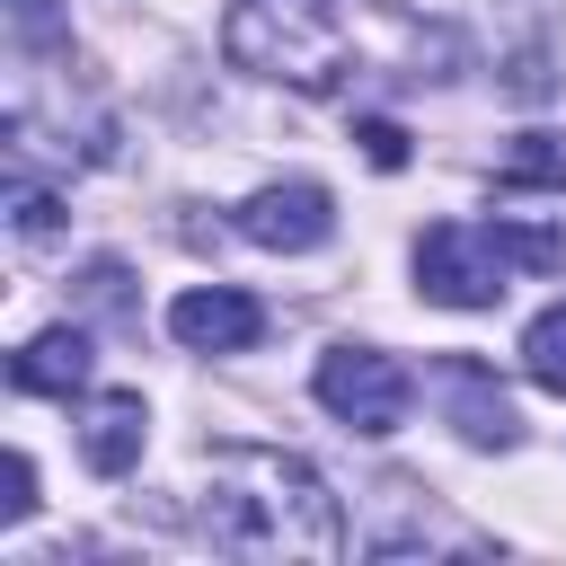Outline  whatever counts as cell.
Here are the masks:
<instances>
[{
  "instance_id": "8fae6325",
  "label": "cell",
  "mask_w": 566,
  "mask_h": 566,
  "mask_svg": "<svg viewBox=\"0 0 566 566\" xmlns=\"http://www.w3.org/2000/svg\"><path fill=\"white\" fill-rule=\"evenodd\" d=\"M522 363H531V380H539V389H557V398H566V301H557V310H539V318L522 327Z\"/></svg>"
},
{
  "instance_id": "8992f818",
  "label": "cell",
  "mask_w": 566,
  "mask_h": 566,
  "mask_svg": "<svg viewBox=\"0 0 566 566\" xmlns=\"http://www.w3.org/2000/svg\"><path fill=\"white\" fill-rule=\"evenodd\" d=\"M433 389H442V416L460 424V442H478V451H513V442H522V416H513V398H504V380H495L486 363L451 354V363L433 371Z\"/></svg>"
},
{
  "instance_id": "52a82bcc",
  "label": "cell",
  "mask_w": 566,
  "mask_h": 566,
  "mask_svg": "<svg viewBox=\"0 0 566 566\" xmlns=\"http://www.w3.org/2000/svg\"><path fill=\"white\" fill-rule=\"evenodd\" d=\"M168 336L195 345V354H248L265 336V310L248 292H230V283H195V292L168 301Z\"/></svg>"
},
{
  "instance_id": "6da1fadb",
  "label": "cell",
  "mask_w": 566,
  "mask_h": 566,
  "mask_svg": "<svg viewBox=\"0 0 566 566\" xmlns=\"http://www.w3.org/2000/svg\"><path fill=\"white\" fill-rule=\"evenodd\" d=\"M221 53L301 97H336L354 80H460L469 44L442 18H407L389 0H230Z\"/></svg>"
},
{
  "instance_id": "7c38bea8",
  "label": "cell",
  "mask_w": 566,
  "mask_h": 566,
  "mask_svg": "<svg viewBox=\"0 0 566 566\" xmlns=\"http://www.w3.org/2000/svg\"><path fill=\"white\" fill-rule=\"evenodd\" d=\"M9 221H18V239H27V248H44V239L62 230V203H53L44 186H27V177H9Z\"/></svg>"
},
{
  "instance_id": "e0dca14e",
  "label": "cell",
  "mask_w": 566,
  "mask_h": 566,
  "mask_svg": "<svg viewBox=\"0 0 566 566\" xmlns=\"http://www.w3.org/2000/svg\"><path fill=\"white\" fill-rule=\"evenodd\" d=\"M35 513V460L27 451H9V495H0V522H27Z\"/></svg>"
},
{
  "instance_id": "2e32d148",
  "label": "cell",
  "mask_w": 566,
  "mask_h": 566,
  "mask_svg": "<svg viewBox=\"0 0 566 566\" xmlns=\"http://www.w3.org/2000/svg\"><path fill=\"white\" fill-rule=\"evenodd\" d=\"M9 35L18 44H62V9L53 0H9Z\"/></svg>"
},
{
  "instance_id": "5bb4252c",
  "label": "cell",
  "mask_w": 566,
  "mask_h": 566,
  "mask_svg": "<svg viewBox=\"0 0 566 566\" xmlns=\"http://www.w3.org/2000/svg\"><path fill=\"white\" fill-rule=\"evenodd\" d=\"M124 283H133V274H124L115 256H97V265L80 274V301H88V310H106V318H133V292H124Z\"/></svg>"
},
{
  "instance_id": "4fadbf2b",
  "label": "cell",
  "mask_w": 566,
  "mask_h": 566,
  "mask_svg": "<svg viewBox=\"0 0 566 566\" xmlns=\"http://www.w3.org/2000/svg\"><path fill=\"white\" fill-rule=\"evenodd\" d=\"M504 248H513L522 274H557V265H566V239H557V230H522V221H504Z\"/></svg>"
},
{
  "instance_id": "9a60e30c",
  "label": "cell",
  "mask_w": 566,
  "mask_h": 566,
  "mask_svg": "<svg viewBox=\"0 0 566 566\" xmlns=\"http://www.w3.org/2000/svg\"><path fill=\"white\" fill-rule=\"evenodd\" d=\"M354 142H363L371 168H407V133H398L389 115H354Z\"/></svg>"
},
{
  "instance_id": "277c9868",
  "label": "cell",
  "mask_w": 566,
  "mask_h": 566,
  "mask_svg": "<svg viewBox=\"0 0 566 566\" xmlns=\"http://www.w3.org/2000/svg\"><path fill=\"white\" fill-rule=\"evenodd\" d=\"M310 389H318V407H327L336 424H354V433H371V442L398 433V424H407V398H416L407 363L380 354V345H327L318 371H310Z\"/></svg>"
},
{
  "instance_id": "ba28073f",
  "label": "cell",
  "mask_w": 566,
  "mask_h": 566,
  "mask_svg": "<svg viewBox=\"0 0 566 566\" xmlns=\"http://www.w3.org/2000/svg\"><path fill=\"white\" fill-rule=\"evenodd\" d=\"M142 442H150V407H142L133 389H106V398L80 407V460H88L97 478H124V469L142 460Z\"/></svg>"
},
{
  "instance_id": "30bf717a",
  "label": "cell",
  "mask_w": 566,
  "mask_h": 566,
  "mask_svg": "<svg viewBox=\"0 0 566 566\" xmlns=\"http://www.w3.org/2000/svg\"><path fill=\"white\" fill-rule=\"evenodd\" d=\"M495 186H566V133H522L513 150H504V168H495Z\"/></svg>"
},
{
  "instance_id": "9c48e42d",
  "label": "cell",
  "mask_w": 566,
  "mask_h": 566,
  "mask_svg": "<svg viewBox=\"0 0 566 566\" xmlns=\"http://www.w3.org/2000/svg\"><path fill=\"white\" fill-rule=\"evenodd\" d=\"M9 389H27V398H80V389H88V336H80V327L27 336V345L9 354Z\"/></svg>"
},
{
  "instance_id": "5b68a950",
  "label": "cell",
  "mask_w": 566,
  "mask_h": 566,
  "mask_svg": "<svg viewBox=\"0 0 566 566\" xmlns=\"http://www.w3.org/2000/svg\"><path fill=\"white\" fill-rule=\"evenodd\" d=\"M239 239H256V248H274V256H310V248L336 239V203H327V186H310V177L256 186V195L239 203Z\"/></svg>"
},
{
  "instance_id": "7a4b0ae2",
  "label": "cell",
  "mask_w": 566,
  "mask_h": 566,
  "mask_svg": "<svg viewBox=\"0 0 566 566\" xmlns=\"http://www.w3.org/2000/svg\"><path fill=\"white\" fill-rule=\"evenodd\" d=\"M195 531L221 557H248V566H318V557L345 548L336 486L283 442H212Z\"/></svg>"
},
{
  "instance_id": "3957f363",
  "label": "cell",
  "mask_w": 566,
  "mask_h": 566,
  "mask_svg": "<svg viewBox=\"0 0 566 566\" xmlns=\"http://www.w3.org/2000/svg\"><path fill=\"white\" fill-rule=\"evenodd\" d=\"M504 274H513L504 221H442V230L416 239V283L442 310H495L504 301Z\"/></svg>"
}]
</instances>
